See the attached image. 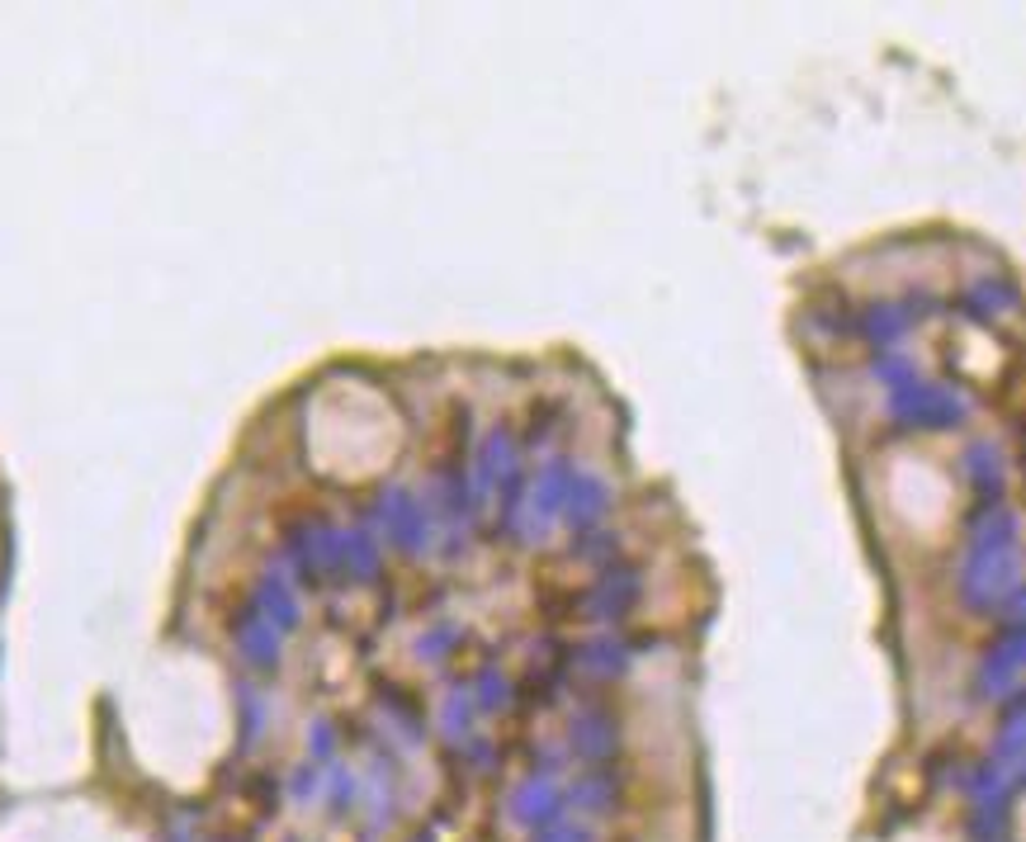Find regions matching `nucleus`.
<instances>
[{
	"label": "nucleus",
	"instance_id": "1",
	"mask_svg": "<svg viewBox=\"0 0 1026 842\" xmlns=\"http://www.w3.org/2000/svg\"><path fill=\"white\" fill-rule=\"evenodd\" d=\"M14 842H147L142 829H133L104 805H53L43 815H29V823H20V838Z\"/></svg>",
	"mask_w": 1026,
	"mask_h": 842
}]
</instances>
